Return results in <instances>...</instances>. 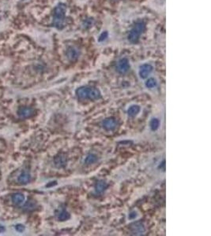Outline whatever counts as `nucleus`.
Returning <instances> with one entry per match:
<instances>
[{
    "label": "nucleus",
    "mask_w": 211,
    "mask_h": 236,
    "mask_svg": "<svg viewBox=\"0 0 211 236\" xmlns=\"http://www.w3.org/2000/svg\"><path fill=\"white\" fill-rule=\"evenodd\" d=\"M89 88L82 87V88H79V89H77L76 94L79 99H88V96H89Z\"/></svg>",
    "instance_id": "nucleus-9"
},
{
    "label": "nucleus",
    "mask_w": 211,
    "mask_h": 236,
    "mask_svg": "<svg viewBox=\"0 0 211 236\" xmlns=\"http://www.w3.org/2000/svg\"><path fill=\"white\" fill-rule=\"evenodd\" d=\"M153 71V66L150 65L149 64H145L142 65L141 67H140L139 69V75L141 76V78L142 79H145L150 74V73Z\"/></svg>",
    "instance_id": "nucleus-5"
},
{
    "label": "nucleus",
    "mask_w": 211,
    "mask_h": 236,
    "mask_svg": "<svg viewBox=\"0 0 211 236\" xmlns=\"http://www.w3.org/2000/svg\"><path fill=\"white\" fill-rule=\"evenodd\" d=\"M145 29V24L141 22L137 23L134 26V28L130 31L128 34V39L131 43H137L139 39L140 35Z\"/></svg>",
    "instance_id": "nucleus-2"
},
{
    "label": "nucleus",
    "mask_w": 211,
    "mask_h": 236,
    "mask_svg": "<svg viewBox=\"0 0 211 236\" xmlns=\"http://www.w3.org/2000/svg\"><path fill=\"white\" fill-rule=\"evenodd\" d=\"M100 91L98 90V89H97V88H89L88 99H91V100H96V99H100Z\"/></svg>",
    "instance_id": "nucleus-12"
},
{
    "label": "nucleus",
    "mask_w": 211,
    "mask_h": 236,
    "mask_svg": "<svg viewBox=\"0 0 211 236\" xmlns=\"http://www.w3.org/2000/svg\"><path fill=\"white\" fill-rule=\"evenodd\" d=\"M108 187V184L105 181H99L95 186V191L97 193L100 194L102 193L103 191H105V189Z\"/></svg>",
    "instance_id": "nucleus-14"
},
{
    "label": "nucleus",
    "mask_w": 211,
    "mask_h": 236,
    "mask_svg": "<svg viewBox=\"0 0 211 236\" xmlns=\"http://www.w3.org/2000/svg\"><path fill=\"white\" fill-rule=\"evenodd\" d=\"M16 230L19 232H23L25 231V227L22 224H18V225L15 227Z\"/></svg>",
    "instance_id": "nucleus-21"
},
{
    "label": "nucleus",
    "mask_w": 211,
    "mask_h": 236,
    "mask_svg": "<svg viewBox=\"0 0 211 236\" xmlns=\"http://www.w3.org/2000/svg\"><path fill=\"white\" fill-rule=\"evenodd\" d=\"M34 206H35V202H33V201H29V202H27L26 205L24 206V208L25 209L30 210V209L34 208Z\"/></svg>",
    "instance_id": "nucleus-20"
},
{
    "label": "nucleus",
    "mask_w": 211,
    "mask_h": 236,
    "mask_svg": "<svg viewBox=\"0 0 211 236\" xmlns=\"http://www.w3.org/2000/svg\"><path fill=\"white\" fill-rule=\"evenodd\" d=\"M25 201V196L21 193H16L12 196V202L16 206L22 205Z\"/></svg>",
    "instance_id": "nucleus-11"
},
{
    "label": "nucleus",
    "mask_w": 211,
    "mask_h": 236,
    "mask_svg": "<svg viewBox=\"0 0 211 236\" xmlns=\"http://www.w3.org/2000/svg\"><path fill=\"white\" fill-rule=\"evenodd\" d=\"M31 180V176L30 174L27 172H23L21 173L19 176H18V180L21 184H27L28 183H29Z\"/></svg>",
    "instance_id": "nucleus-10"
},
{
    "label": "nucleus",
    "mask_w": 211,
    "mask_h": 236,
    "mask_svg": "<svg viewBox=\"0 0 211 236\" xmlns=\"http://www.w3.org/2000/svg\"><path fill=\"white\" fill-rule=\"evenodd\" d=\"M54 185H56V182H54V183H49V184L47 185V187H51V186H54Z\"/></svg>",
    "instance_id": "nucleus-24"
},
{
    "label": "nucleus",
    "mask_w": 211,
    "mask_h": 236,
    "mask_svg": "<svg viewBox=\"0 0 211 236\" xmlns=\"http://www.w3.org/2000/svg\"><path fill=\"white\" fill-rule=\"evenodd\" d=\"M131 228L132 229V231L134 232H139V233H141V232H143L145 231L144 225L141 222L133 223L131 225Z\"/></svg>",
    "instance_id": "nucleus-13"
},
{
    "label": "nucleus",
    "mask_w": 211,
    "mask_h": 236,
    "mask_svg": "<svg viewBox=\"0 0 211 236\" xmlns=\"http://www.w3.org/2000/svg\"><path fill=\"white\" fill-rule=\"evenodd\" d=\"M159 125H160V122H159V120L157 118H153L150 121V128H151L153 131H156L158 128Z\"/></svg>",
    "instance_id": "nucleus-18"
},
{
    "label": "nucleus",
    "mask_w": 211,
    "mask_h": 236,
    "mask_svg": "<svg viewBox=\"0 0 211 236\" xmlns=\"http://www.w3.org/2000/svg\"><path fill=\"white\" fill-rule=\"evenodd\" d=\"M5 232V228L4 227H2V226H0V233H2V232Z\"/></svg>",
    "instance_id": "nucleus-23"
},
{
    "label": "nucleus",
    "mask_w": 211,
    "mask_h": 236,
    "mask_svg": "<svg viewBox=\"0 0 211 236\" xmlns=\"http://www.w3.org/2000/svg\"><path fill=\"white\" fill-rule=\"evenodd\" d=\"M70 218V214L69 212H67L66 210H63L58 216V220L60 221H65L67 220Z\"/></svg>",
    "instance_id": "nucleus-16"
},
{
    "label": "nucleus",
    "mask_w": 211,
    "mask_h": 236,
    "mask_svg": "<svg viewBox=\"0 0 211 236\" xmlns=\"http://www.w3.org/2000/svg\"><path fill=\"white\" fill-rule=\"evenodd\" d=\"M156 85H157V81L153 78H150L146 80V86L148 88H154V87H156Z\"/></svg>",
    "instance_id": "nucleus-19"
},
{
    "label": "nucleus",
    "mask_w": 211,
    "mask_h": 236,
    "mask_svg": "<svg viewBox=\"0 0 211 236\" xmlns=\"http://www.w3.org/2000/svg\"><path fill=\"white\" fill-rule=\"evenodd\" d=\"M107 37H108V32H105L104 33H102V34L100 35V36L99 37V41H103L105 40V39H106Z\"/></svg>",
    "instance_id": "nucleus-22"
},
{
    "label": "nucleus",
    "mask_w": 211,
    "mask_h": 236,
    "mask_svg": "<svg viewBox=\"0 0 211 236\" xmlns=\"http://www.w3.org/2000/svg\"><path fill=\"white\" fill-rule=\"evenodd\" d=\"M67 58L69 60L74 62L79 58V51L74 47H70L67 51Z\"/></svg>",
    "instance_id": "nucleus-7"
},
{
    "label": "nucleus",
    "mask_w": 211,
    "mask_h": 236,
    "mask_svg": "<svg viewBox=\"0 0 211 236\" xmlns=\"http://www.w3.org/2000/svg\"><path fill=\"white\" fill-rule=\"evenodd\" d=\"M35 113V110L31 107H21L18 110V116L22 118H28L32 117Z\"/></svg>",
    "instance_id": "nucleus-3"
},
{
    "label": "nucleus",
    "mask_w": 211,
    "mask_h": 236,
    "mask_svg": "<svg viewBox=\"0 0 211 236\" xmlns=\"http://www.w3.org/2000/svg\"><path fill=\"white\" fill-rule=\"evenodd\" d=\"M129 69H130V65H129V62L126 58H123L118 62L117 70L121 74L126 73L129 70Z\"/></svg>",
    "instance_id": "nucleus-4"
},
{
    "label": "nucleus",
    "mask_w": 211,
    "mask_h": 236,
    "mask_svg": "<svg viewBox=\"0 0 211 236\" xmlns=\"http://www.w3.org/2000/svg\"><path fill=\"white\" fill-rule=\"evenodd\" d=\"M139 111H140L139 106H138V105H131V107L127 110V114H128V115L130 117H135L139 113Z\"/></svg>",
    "instance_id": "nucleus-15"
},
{
    "label": "nucleus",
    "mask_w": 211,
    "mask_h": 236,
    "mask_svg": "<svg viewBox=\"0 0 211 236\" xmlns=\"http://www.w3.org/2000/svg\"><path fill=\"white\" fill-rule=\"evenodd\" d=\"M67 157L64 154H59L57 155L56 157H55L54 159V163L55 165L57 168H63L67 164Z\"/></svg>",
    "instance_id": "nucleus-6"
},
{
    "label": "nucleus",
    "mask_w": 211,
    "mask_h": 236,
    "mask_svg": "<svg viewBox=\"0 0 211 236\" xmlns=\"http://www.w3.org/2000/svg\"><path fill=\"white\" fill-rule=\"evenodd\" d=\"M103 127L106 130H113L116 127V121L113 118H107L103 121Z\"/></svg>",
    "instance_id": "nucleus-8"
},
{
    "label": "nucleus",
    "mask_w": 211,
    "mask_h": 236,
    "mask_svg": "<svg viewBox=\"0 0 211 236\" xmlns=\"http://www.w3.org/2000/svg\"><path fill=\"white\" fill-rule=\"evenodd\" d=\"M66 11H67V7L63 3H59L55 9L53 24H54L55 27H56L59 29H61L63 27Z\"/></svg>",
    "instance_id": "nucleus-1"
},
{
    "label": "nucleus",
    "mask_w": 211,
    "mask_h": 236,
    "mask_svg": "<svg viewBox=\"0 0 211 236\" xmlns=\"http://www.w3.org/2000/svg\"><path fill=\"white\" fill-rule=\"evenodd\" d=\"M97 160V157L95 154H89L85 158V163L88 164V165H90V164H94V162H96Z\"/></svg>",
    "instance_id": "nucleus-17"
}]
</instances>
